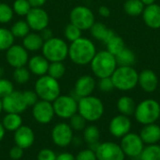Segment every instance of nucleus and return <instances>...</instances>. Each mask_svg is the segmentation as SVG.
Listing matches in <instances>:
<instances>
[{
  "mask_svg": "<svg viewBox=\"0 0 160 160\" xmlns=\"http://www.w3.org/2000/svg\"><path fill=\"white\" fill-rule=\"evenodd\" d=\"M42 55L50 61H64L68 57V45L63 39L52 37L44 41Z\"/></svg>",
  "mask_w": 160,
  "mask_h": 160,
  "instance_id": "39448f33",
  "label": "nucleus"
},
{
  "mask_svg": "<svg viewBox=\"0 0 160 160\" xmlns=\"http://www.w3.org/2000/svg\"><path fill=\"white\" fill-rule=\"evenodd\" d=\"M22 156H23V149L19 147L18 145L13 146L9 150V157L11 159L19 160L22 157Z\"/></svg>",
  "mask_w": 160,
  "mask_h": 160,
  "instance_id": "49530a36",
  "label": "nucleus"
},
{
  "mask_svg": "<svg viewBox=\"0 0 160 160\" xmlns=\"http://www.w3.org/2000/svg\"><path fill=\"white\" fill-rule=\"evenodd\" d=\"M96 47L92 41L86 38H79L68 45V57L77 65L91 63L96 55Z\"/></svg>",
  "mask_w": 160,
  "mask_h": 160,
  "instance_id": "f257e3e1",
  "label": "nucleus"
},
{
  "mask_svg": "<svg viewBox=\"0 0 160 160\" xmlns=\"http://www.w3.org/2000/svg\"><path fill=\"white\" fill-rule=\"evenodd\" d=\"M44 41L39 33L29 32L25 37L22 38V46L30 52H36L41 50Z\"/></svg>",
  "mask_w": 160,
  "mask_h": 160,
  "instance_id": "b1692460",
  "label": "nucleus"
},
{
  "mask_svg": "<svg viewBox=\"0 0 160 160\" xmlns=\"http://www.w3.org/2000/svg\"><path fill=\"white\" fill-rule=\"evenodd\" d=\"M115 57L109 51H100L96 53L94 58L91 61V68L96 76L99 79L112 76V73L116 69Z\"/></svg>",
  "mask_w": 160,
  "mask_h": 160,
  "instance_id": "f03ea898",
  "label": "nucleus"
},
{
  "mask_svg": "<svg viewBox=\"0 0 160 160\" xmlns=\"http://www.w3.org/2000/svg\"><path fill=\"white\" fill-rule=\"evenodd\" d=\"M70 23L75 25L81 30L90 29L95 24V16L92 10L85 6H77L73 8L69 14Z\"/></svg>",
  "mask_w": 160,
  "mask_h": 160,
  "instance_id": "1a4fd4ad",
  "label": "nucleus"
},
{
  "mask_svg": "<svg viewBox=\"0 0 160 160\" xmlns=\"http://www.w3.org/2000/svg\"><path fill=\"white\" fill-rule=\"evenodd\" d=\"M96 88V80L90 75L81 76L75 83L74 92L80 98L89 96Z\"/></svg>",
  "mask_w": 160,
  "mask_h": 160,
  "instance_id": "6ab92c4d",
  "label": "nucleus"
},
{
  "mask_svg": "<svg viewBox=\"0 0 160 160\" xmlns=\"http://www.w3.org/2000/svg\"><path fill=\"white\" fill-rule=\"evenodd\" d=\"M2 124L5 130L14 132L22 125V119L18 113H7V115L3 118Z\"/></svg>",
  "mask_w": 160,
  "mask_h": 160,
  "instance_id": "a878e982",
  "label": "nucleus"
},
{
  "mask_svg": "<svg viewBox=\"0 0 160 160\" xmlns=\"http://www.w3.org/2000/svg\"><path fill=\"white\" fill-rule=\"evenodd\" d=\"M98 88L101 91L103 92H109L112 91L114 88V85L112 83V80L110 77H104V78H100L99 82H98Z\"/></svg>",
  "mask_w": 160,
  "mask_h": 160,
  "instance_id": "37998d69",
  "label": "nucleus"
},
{
  "mask_svg": "<svg viewBox=\"0 0 160 160\" xmlns=\"http://www.w3.org/2000/svg\"><path fill=\"white\" fill-rule=\"evenodd\" d=\"M30 71L28 70V68H25V66L15 68L12 74L13 80L19 85L25 84L30 79Z\"/></svg>",
  "mask_w": 160,
  "mask_h": 160,
  "instance_id": "c9c22d12",
  "label": "nucleus"
},
{
  "mask_svg": "<svg viewBox=\"0 0 160 160\" xmlns=\"http://www.w3.org/2000/svg\"><path fill=\"white\" fill-rule=\"evenodd\" d=\"M144 4L141 0H128L124 5L126 12L130 16H137L143 11Z\"/></svg>",
  "mask_w": 160,
  "mask_h": 160,
  "instance_id": "2f4dec72",
  "label": "nucleus"
},
{
  "mask_svg": "<svg viewBox=\"0 0 160 160\" xmlns=\"http://www.w3.org/2000/svg\"><path fill=\"white\" fill-rule=\"evenodd\" d=\"M144 5H151V4H154V2H155V0H141Z\"/></svg>",
  "mask_w": 160,
  "mask_h": 160,
  "instance_id": "864d4df0",
  "label": "nucleus"
},
{
  "mask_svg": "<svg viewBox=\"0 0 160 160\" xmlns=\"http://www.w3.org/2000/svg\"><path fill=\"white\" fill-rule=\"evenodd\" d=\"M78 112L87 122H96L102 117L104 106L98 97L92 95L82 97L78 101Z\"/></svg>",
  "mask_w": 160,
  "mask_h": 160,
  "instance_id": "7ed1b4c3",
  "label": "nucleus"
},
{
  "mask_svg": "<svg viewBox=\"0 0 160 160\" xmlns=\"http://www.w3.org/2000/svg\"><path fill=\"white\" fill-rule=\"evenodd\" d=\"M98 12L101 16L103 17H109L111 14V11L109 9V8H107L106 6H101L98 9Z\"/></svg>",
  "mask_w": 160,
  "mask_h": 160,
  "instance_id": "3c124183",
  "label": "nucleus"
},
{
  "mask_svg": "<svg viewBox=\"0 0 160 160\" xmlns=\"http://www.w3.org/2000/svg\"><path fill=\"white\" fill-rule=\"evenodd\" d=\"M75 160H98L96 152H94L91 149H85L78 153L76 156Z\"/></svg>",
  "mask_w": 160,
  "mask_h": 160,
  "instance_id": "c03bdc74",
  "label": "nucleus"
},
{
  "mask_svg": "<svg viewBox=\"0 0 160 160\" xmlns=\"http://www.w3.org/2000/svg\"><path fill=\"white\" fill-rule=\"evenodd\" d=\"M14 141L16 145L24 149L31 147L35 141V134L32 128L26 125L20 126L14 131Z\"/></svg>",
  "mask_w": 160,
  "mask_h": 160,
  "instance_id": "a211bd4d",
  "label": "nucleus"
},
{
  "mask_svg": "<svg viewBox=\"0 0 160 160\" xmlns=\"http://www.w3.org/2000/svg\"><path fill=\"white\" fill-rule=\"evenodd\" d=\"M131 160H137V159H135V158H134V159H131Z\"/></svg>",
  "mask_w": 160,
  "mask_h": 160,
  "instance_id": "6e6d98bb",
  "label": "nucleus"
},
{
  "mask_svg": "<svg viewBox=\"0 0 160 160\" xmlns=\"http://www.w3.org/2000/svg\"><path fill=\"white\" fill-rule=\"evenodd\" d=\"M38 160H56V155L52 150L45 148L38 154Z\"/></svg>",
  "mask_w": 160,
  "mask_h": 160,
  "instance_id": "a18cd8bd",
  "label": "nucleus"
},
{
  "mask_svg": "<svg viewBox=\"0 0 160 160\" xmlns=\"http://www.w3.org/2000/svg\"><path fill=\"white\" fill-rule=\"evenodd\" d=\"M14 91L13 83L6 78L0 77V98H4Z\"/></svg>",
  "mask_w": 160,
  "mask_h": 160,
  "instance_id": "a19ab883",
  "label": "nucleus"
},
{
  "mask_svg": "<svg viewBox=\"0 0 160 160\" xmlns=\"http://www.w3.org/2000/svg\"><path fill=\"white\" fill-rule=\"evenodd\" d=\"M47 0H28L32 8H42Z\"/></svg>",
  "mask_w": 160,
  "mask_h": 160,
  "instance_id": "8fccbe9b",
  "label": "nucleus"
},
{
  "mask_svg": "<svg viewBox=\"0 0 160 160\" xmlns=\"http://www.w3.org/2000/svg\"><path fill=\"white\" fill-rule=\"evenodd\" d=\"M49 64L50 61L43 55L33 56L32 58H29L27 62L28 70L30 71V73L38 76H42L44 74H47Z\"/></svg>",
  "mask_w": 160,
  "mask_h": 160,
  "instance_id": "aec40b11",
  "label": "nucleus"
},
{
  "mask_svg": "<svg viewBox=\"0 0 160 160\" xmlns=\"http://www.w3.org/2000/svg\"><path fill=\"white\" fill-rule=\"evenodd\" d=\"M54 114L62 119H69L78 112V101L71 95H59L53 102Z\"/></svg>",
  "mask_w": 160,
  "mask_h": 160,
  "instance_id": "6e6552de",
  "label": "nucleus"
},
{
  "mask_svg": "<svg viewBox=\"0 0 160 160\" xmlns=\"http://www.w3.org/2000/svg\"><path fill=\"white\" fill-rule=\"evenodd\" d=\"M35 91L40 100L53 102L61 92V87L57 79L49 74L39 76L35 83Z\"/></svg>",
  "mask_w": 160,
  "mask_h": 160,
  "instance_id": "20e7f679",
  "label": "nucleus"
},
{
  "mask_svg": "<svg viewBox=\"0 0 160 160\" xmlns=\"http://www.w3.org/2000/svg\"><path fill=\"white\" fill-rule=\"evenodd\" d=\"M52 139L57 146L66 147L73 140V129L66 123H59L52 130Z\"/></svg>",
  "mask_w": 160,
  "mask_h": 160,
  "instance_id": "dca6fc26",
  "label": "nucleus"
},
{
  "mask_svg": "<svg viewBox=\"0 0 160 160\" xmlns=\"http://www.w3.org/2000/svg\"><path fill=\"white\" fill-rule=\"evenodd\" d=\"M136 120L142 124L156 123L160 117V105L153 99H147L136 106L134 112Z\"/></svg>",
  "mask_w": 160,
  "mask_h": 160,
  "instance_id": "0eeeda50",
  "label": "nucleus"
},
{
  "mask_svg": "<svg viewBox=\"0 0 160 160\" xmlns=\"http://www.w3.org/2000/svg\"><path fill=\"white\" fill-rule=\"evenodd\" d=\"M109 129L113 137L122 138L130 132L131 121L126 115H117L112 119L109 125Z\"/></svg>",
  "mask_w": 160,
  "mask_h": 160,
  "instance_id": "f3484780",
  "label": "nucleus"
},
{
  "mask_svg": "<svg viewBox=\"0 0 160 160\" xmlns=\"http://www.w3.org/2000/svg\"><path fill=\"white\" fill-rule=\"evenodd\" d=\"M25 21L31 30L40 32L44 28L48 27L50 18L47 11L42 8H31L25 16Z\"/></svg>",
  "mask_w": 160,
  "mask_h": 160,
  "instance_id": "9b49d317",
  "label": "nucleus"
},
{
  "mask_svg": "<svg viewBox=\"0 0 160 160\" xmlns=\"http://www.w3.org/2000/svg\"><path fill=\"white\" fill-rule=\"evenodd\" d=\"M100 138L99 129L96 125H88L83 129V139L86 143L92 144L98 142Z\"/></svg>",
  "mask_w": 160,
  "mask_h": 160,
  "instance_id": "f704fd0d",
  "label": "nucleus"
},
{
  "mask_svg": "<svg viewBox=\"0 0 160 160\" xmlns=\"http://www.w3.org/2000/svg\"><path fill=\"white\" fill-rule=\"evenodd\" d=\"M39 34H40V36L42 37V39H43V41H44L53 37L52 30H51V29H49L48 27H46V28H44L43 30H41Z\"/></svg>",
  "mask_w": 160,
  "mask_h": 160,
  "instance_id": "de8ad7c7",
  "label": "nucleus"
},
{
  "mask_svg": "<svg viewBox=\"0 0 160 160\" xmlns=\"http://www.w3.org/2000/svg\"><path fill=\"white\" fill-rule=\"evenodd\" d=\"M15 37L10 29L0 27V51H7L11 45L14 44Z\"/></svg>",
  "mask_w": 160,
  "mask_h": 160,
  "instance_id": "c85d7f7f",
  "label": "nucleus"
},
{
  "mask_svg": "<svg viewBox=\"0 0 160 160\" xmlns=\"http://www.w3.org/2000/svg\"><path fill=\"white\" fill-rule=\"evenodd\" d=\"M69 125L73 130L76 131H82L86 127V120L79 113H75L73 116L69 118Z\"/></svg>",
  "mask_w": 160,
  "mask_h": 160,
  "instance_id": "ea45409f",
  "label": "nucleus"
},
{
  "mask_svg": "<svg viewBox=\"0 0 160 160\" xmlns=\"http://www.w3.org/2000/svg\"><path fill=\"white\" fill-rule=\"evenodd\" d=\"M32 108L34 119L41 124H47L51 123L55 115L52 103L49 101L38 100Z\"/></svg>",
  "mask_w": 160,
  "mask_h": 160,
  "instance_id": "4468645a",
  "label": "nucleus"
},
{
  "mask_svg": "<svg viewBox=\"0 0 160 160\" xmlns=\"http://www.w3.org/2000/svg\"><path fill=\"white\" fill-rule=\"evenodd\" d=\"M2 110H3V106H2V99L0 98V114H1V112H2Z\"/></svg>",
  "mask_w": 160,
  "mask_h": 160,
  "instance_id": "5fc2aeb1",
  "label": "nucleus"
},
{
  "mask_svg": "<svg viewBox=\"0 0 160 160\" xmlns=\"http://www.w3.org/2000/svg\"><path fill=\"white\" fill-rule=\"evenodd\" d=\"M139 83L146 92H153L158 87V76L151 70H144L139 75Z\"/></svg>",
  "mask_w": 160,
  "mask_h": 160,
  "instance_id": "5701e85b",
  "label": "nucleus"
},
{
  "mask_svg": "<svg viewBox=\"0 0 160 160\" xmlns=\"http://www.w3.org/2000/svg\"><path fill=\"white\" fill-rule=\"evenodd\" d=\"M141 160H160V145L150 144L143 148L141 156Z\"/></svg>",
  "mask_w": 160,
  "mask_h": 160,
  "instance_id": "c756f323",
  "label": "nucleus"
},
{
  "mask_svg": "<svg viewBox=\"0 0 160 160\" xmlns=\"http://www.w3.org/2000/svg\"><path fill=\"white\" fill-rule=\"evenodd\" d=\"M6 59L14 69L23 67L29 60L28 51L22 45L13 44L6 51Z\"/></svg>",
  "mask_w": 160,
  "mask_h": 160,
  "instance_id": "2eb2a0df",
  "label": "nucleus"
},
{
  "mask_svg": "<svg viewBox=\"0 0 160 160\" xmlns=\"http://www.w3.org/2000/svg\"><path fill=\"white\" fill-rule=\"evenodd\" d=\"M117 108L121 114L126 116H131L134 114L136 105L134 100L129 96H122L117 102Z\"/></svg>",
  "mask_w": 160,
  "mask_h": 160,
  "instance_id": "bb28decb",
  "label": "nucleus"
},
{
  "mask_svg": "<svg viewBox=\"0 0 160 160\" xmlns=\"http://www.w3.org/2000/svg\"><path fill=\"white\" fill-rule=\"evenodd\" d=\"M30 30L31 29L27 22L24 20H19L15 22L10 28V31L15 38H22V39L25 37L30 32Z\"/></svg>",
  "mask_w": 160,
  "mask_h": 160,
  "instance_id": "7c9ffc66",
  "label": "nucleus"
},
{
  "mask_svg": "<svg viewBox=\"0 0 160 160\" xmlns=\"http://www.w3.org/2000/svg\"><path fill=\"white\" fill-rule=\"evenodd\" d=\"M64 35H65V38L68 41L72 42L82 37V30L79 27H77L75 25L70 23L67 25V26L65 27Z\"/></svg>",
  "mask_w": 160,
  "mask_h": 160,
  "instance_id": "4c0bfd02",
  "label": "nucleus"
},
{
  "mask_svg": "<svg viewBox=\"0 0 160 160\" xmlns=\"http://www.w3.org/2000/svg\"><path fill=\"white\" fill-rule=\"evenodd\" d=\"M116 63L120 66H132L135 63V54L127 48H124L119 54L115 56Z\"/></svg>",
  "mask_w": 160,
  "mask_h": 160,
  "instance_id": "cd10ccee",
  "label": "nucleus"
},
{
  "mask_svg": "<svg viewBox=\"0 0 160 160\" xmlns=\"http://www.w3.org/2000/svg\"><path fill=\"white\" fill-rule=\"evenodd\" d=\"M24 101L27 105V107H33L38 101V96L37 94V92L34 91H25L22 92Z\"/></svg>",
  "mask_w": 160,
  "mask_h": 160,
  "instance_id": "79ce46f5",
  "label": "nucleus"
},
{
  "mask_svg": "<svg viewBox=\"0 0 160 160\" xmlns=\"http://www.w3.org/2000/svg\"><path fill=\"white\" fill-rule=\"evenodd\" d=\"M90 30H91L92 36L95 39L98 41H102L105 44L115 35L113 30L108 28L101 23H95L91 26Z\"/></svg>",
  "mask_w": 160,
  "mask_h": 160,
  "instance_id": "393cba45",
  "label": "nucleus"
},
{
  "mask_svg": "<svg viewBox=\"0 0 160 160\" xmlns=\"http://www.w3.org/2000/svg\"><path fill=\"white\" fill-rule=\"evenodd\" d=\"M143 20L145 24L152 28L160 27V6L151 4L143 9Z\"/></svg>",
  "mask_w": 160,
  "mask_h": 160,
  "instance_id": "4be33fe9",
  "label": "nucleus"
},
{
  "mask_svg": "<svg viewBox=\"0 0 160 160\" xmlns=\"http://www.w3.org/2000/svg\"><path fill=\"white\" fill-rule=\"evenodd\" d=\"M31 5L28 0H15L12 5V9L15 14L19 16H26L31 9Z\"/></svg>",
  "mask_w": 160,
  "mask_h": 160,
  "instance_id": "e433bc0d",
  "label": "nucleus"
},
{
  "mask_svg": "<svg viewBox=\"0 0 160 160\" xmlns=\"http://www.w3.org/2000/svg\"><path fill=\"white\" fill-rule=\"evenodd\" d=\"M140 137L144 144H157L160 141V126L155 123L145 124L141 130Z\"/></svg>",
  "mask_w": 160,
  "mask_h": 160,
  "instance_id": "412c9836",
  "label": "nucleus"
},
{
  "mask_svg": "<svg viewBox=\"0 0 160 160\" xmlns=\"http://www.w3.org/2000/svg\"><path fill=\"white\" fill-rule=\"evenodd\" d=\"M96 156L98 160H125L126 157L121 146L112 141L99 143Z\"/></svg>",
  "mask_w": 160,
  "mask_h": 160,
  "instance_id": "ddd939ff",
  "label": "nucleus"
},
{
  "mask_svg": "<svg viewBox=\"0 0 160 160\" xmlns=\"http://www.w3.org/2000/svg\"><path fill=\"white\" fill-rule=\"evenodd\" d=\"M14 15L12 7L6 3H0V24L9 23Z\"/></svg>",
  "mask_w": 160,
  "mask_h": 160,
  "instance_id": "58836bf2",
  "label": "nucleus"
},
{
  "mask_svg": "<svg viewBox=\"0 0 160 160\" xmlns=\"http://www.w3.org/2000/svg\"><path fill=\"white\" fill-rule=\"evenodd\" d=\"M106 45H107V49H108L107 51H109L114 57L125 48V42L123 41V39L121 37L117 36L116 34L106 43Z\"/></svg>",
  "mask_w": 160,
  "mask_h": 160,
  "instance_id": "473e14b6",
  "label": "nucleus"
},
{
  "mask_svg": "<svg viewBox=\"0 0 160 160\" xmlns=\"http://www.w3.org/2000/svg\"><path fill=\"white\" fill-rule=\"evenodd\" d=\"M114 88L121 91L133 89L139 82V74L131 66H120L111 76Z\"/></svg>",
  "mask_w": 160,
  "mask_h": 160,
  "instance_id": "423d86ee",
  "label": "nucleus"
},
{
  "mask_svg": "<svg viewBox=\"0 0 160 160\" xmlns=\"http://www.w3.org/2000/svg\"><path fill=\"white\" fill-rule=\"evenodd\" d=\"M56 160H75V157L70 153L65 152L56 156Z\"/></svg>",
  "mask_w": 160,
  "mask_h": 160,
  "instance_id": "09e8293b",
  "label": "nucleus"
},
{
  "mask_svg": "<svg viewBox=\"0 0 160 160\" xmlns=\"http://www.w3.org/2000/svg\"><path fill=\"white\" fill-rule=\"evenodd\" d=\"M66 73V67L63 63V61H54V62H50L49 64V69L47 74L52 76L54 79H60L64 76Z\"/></svg>",
  "mask_w": 160,
  "mask_h": 160,
  "instance_id": "72a5a7b5",
  "label": "nucleus"
},
{
  "mask_svg": "<svg viewBox=\"0 0 160 160\" xmlns=\"http://www.w3.org/2000/svg\"><path fill=\"white\" fill-rule=\"evenodd\" d=\"M120 146L126 156L131 158H137L140 157L144 148V143L140 135L129 132L122 137Z\"/></svg>",
  "mask_w": 160,
  "mask_h": 160,
  "instance_id": "9d476101",
  "label": "nucleus"
},
{
  "mask_svg": "<svg viewBox=\"0 0 160 160\" xmlns=\"http://www.w3.org/2000/svg\"><path fill=\"white\" fill-rule=\"evenodd\" d=\"M5 128H4V126H3V124H2V123H0V141L3 140V138H4V136H5Z\"/></svg>",
  "mask_w": 160,
  "mask_h": 160,
  "instance_id": "603ef678",
  "label": "nucleus"
},
{
  "mask_svg": "<svg viewBox=\"0 0 160 160\" xmlns=\"http://www.w3.org/2000/svg\"><path fill=\"white\" fill-rule=\"evenodd\" d=\"M2 106L3 110H5L7 113L18 114L22 113L28 108L24 101L22 92L19 91H13L11 93L2 98Z\"/></svg>",
  "mask_w": 160,
  "mask_h": 160,
  "instance_id": "f8f14e48",
  "label": "nucleus"
}]
</instances>
